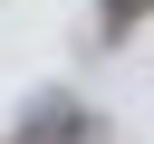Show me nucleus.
Segmentation results:
<instances>
[{
    "mask_svg": "<svg viewBox=\"0 0 154 144\" xmlns=\"http://www.w3.org/2000/svg\"><path fill=\"white\" fill-rule=\"evenodd\" d=\"M87 134H96V115H87L77 96H58V86L19 115V144H87Z\"/></svg>",
    "mask_w": 154,
    "mask_h": 144,
    "instance_id": "f257e3e1",
    "label": "nucleus"
}]
</instances>
